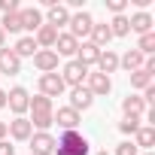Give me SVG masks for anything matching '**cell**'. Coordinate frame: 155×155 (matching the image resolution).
I'll return each mask as SVG.
<instances>
[{"label":"cell","mask_w":155,"mask_h":155,"mask_svg":"<svg viewBox=\"0 0 155 155\" xmlns=\"http://www.w3.org/2000/svg\"><path fill=\"white\" fill-rule=\"evenodd\" d=\"M110 34H113V37H128V34H131L128 15H113V21H110Z\"/></svg>","instance_id":"obj_25"},{"label":"cell","mask_w":155,"mask_h":155,"mask_svg":"<svg viewBox=\"0 0 155 155\" xmlns=\"http://www.w3.org/2000/svg\"><path fill=\"white\" fill-rule=\"evenodd\" d=\"M113 155H140V149H137L131 140H125V143H119V146H116V152H113Z\"/></svg>","instance_id":"obj_32"},{"label":"cell","mask_w":155,"mask_h":155,"mask_svg":"<svg viewBox=\"0 0 155 155\" xmlns=\"http://www.w3.org/2000/svg\"><path fill=\"white\" fill-rule=\"evenodd\" d=\"M52 152H55V137L49 131L31 134V155H52Z\"/></svg>","instance_id":"obj_8"},{"label":"cell","mask_w":155,"mask_h":155,"mask_svg":"<svg viewBox=\"0 0 155 155\" xmlns=\"http://www.w3.org/2000/svg\"><path fill=\"white\" fill-rule=\"evenodd\" d=\"M67 34L79 43V40H85L88 34H91V28H94V18H91V12H85V9H79V12H73L70 15V21H67Z\"/></svg>","instance_id":"obj_2"},{"label":"cell","mask_w":155,"mask_h":155,"mask_svg":"<svg viewBox=\"0 0 155 155\" xmlns=\"http://www.w3.org/2000/svg\"><path fill=\"white\" fill-rule=\"evenodd\" d=\"M0 31H3V34H18V31H21V18H18V12L3 15V21H0Z\"/></svg>","instance_id":"obj_27"},{"label":"cell","mask_w":155,"mask_h":155,"mask_svg":"<svg viewBox=\"0 0 155 155\" xmlns=\"http://www.w3.org/2000/svg\"><path fill=\"white\" fill-rule=\"evenodd\" d=\"M152 101H155V85L143 88V104H152Z\"/></svg>","instance_id":"obj_36"},{"label":"cell","mask_w":155,"mask_h":155,"mask_svg":"<svg viewBox=\"0 0 155 155\" xmlns=\"http://www.w3.org/2000/svg\"><path fill=\"white\" fill-rule=\"evenodd\" d=\"M6 107H9L15 116H25V113H28V107H31V94H28V88L15 85L12 91H6Z\"/></svg>","instance_id":"obj_4"},{"label":"cell","mask_w":155,"mask_h":155,"mask_svg":"<svg viewBox=\"0 0 155 155\" xmlns=\"http://www.w3.org/2000/svg\"><path fill=\"white\" fill-rule=\"evenodd\" d=\"M18 18H21V31H37V28L43 25V12H40L37 6H25V9H18Z\"/></svg>","instance_id":"obj_16"},{"label":"cell","mask_w":155,"mask_h":155,"mask_svg":"<svg viewBox=\"0 0 155 155\" xmlns=\"http://www.w3.org/2000/svg\"><path fill=\"white\" fill-rule=\"evenodd\" d=\"M85 88L91 91V97H107L113 91V82H110V76H104V73H88L85 76Z\"/></svg>","instance_id":"obj_5"},{"label":"cell","mask_w":155,"mask_h":155,"mask_svg":"<svg viewBox=\"0 0 155 155\" xmlns=\"http://www.w3.org/2000/svg\"><path fill=\"white\" fill-rule=\"evenodd\" d=\"M143 61H146V58H143L137 49H128V52L119 58V67H125L128 73H134V70H143Z\"/></svg>","instance_id":"obj_20"},{"label":"cell","mask_w":155,"mask_h":155,"mask_svg":"<svg viewBox=\"0 0 155 155\" xmlns=\"http://www.w3.org/2000/svg\"><path fill=\"white\" fill-rule=\"evenodd\" d=\"M107 9H110L113 15H125V9H128V0H107Z\"/></svg>","instance_id":"obj_33"},{"label":"cell","mask_w":155,"mask_h":155,"mask_svg":"<svg viewBox=\"0 0 155 155\" xmlns=\"http://www.w3.org/2000/svg\"><path fill=\"white\" fill-rule=\"evenodd\" d=\"M97 155H113V152H107V149H104V152H97Z\"/></svg>","instance_id":"obj_40"},{"label":"cell","mask_w":155,"mask_h":155,"mask_svg":"<svg viewBox=\"0 0 155 155\" xmlns=\"http://www.w3.org/2000/svg\"><path fill=\"white\" fill-rule=\"evenodd\" d=\"M34 67H37L40 73H58V55H55L52 49H37Z\"/></svg>","instance_id":"obj_9"},{"label":"cell","mask_w":155,"mask_h":155,"mask_svg":"<svg viewBox=\"0 0 155 155\" xmlns=\"http://www.w3.org/2000/svg\"><path fill=\"white\" fill-rule=\"evenodd\" d=\"M28 110L31 113H52V101L43 97V94H37V97H31V107Z\"/></svg>","instance_id":"obj_30"},{"label":"cell","mask_w":155,"mask_h":155,"mask_svg":"<svg viewBox=\"0 0 155 155\" xmlns=\"http://www.w3.org/2000/svg\"><path fill=\"white\" fill-rule=\"evenodd\" d=\"M91 104H94V97H91V91H88L85 85H79V88H70V110L82 113V110H88Z\"/></svg>","instance_id":"obj_13"},{"label":"cell","mask_w":155,"mask_h":155,"mask_svg":"<svg viewBox=\"0 0 155 155\" xmlns=\"http://www.w3.org/2000/svg\"><path fill=\"white\" fill-rule=\"evenodd\" d=\"M6 134L12 137V140H31V134H34V128H31V122L25 119V116H15L9 125H6Z\"/></svg>","instance_id":"obj_11"},{"label":"cell","mask_w":155,"mask_h":155,"mask_svg":"<svg viewBox=\"0 0 155 155\" xmlns=\"http://www.w3.org/2000/svg\"><path fill=\"white\" fill-rule=\"evenodd\" d=\"M0 155H15V146L9 140H0Z\"/></svg>","instance_id":"obj_35"},{"label":"cell","mask_w":155,"mask_h":155,"mask_svg":"<svg viewBox=\"0 0 155 155\" xmlns=\"http://www.w3.org/2000/svg\"><path fill=\"white\" fill-rule=\"evenodd\" d=\"M116 70H119V55H116L113 49H101V58H97V73L110 76V73H116Z\"/></svg>","instance_id":"obj_18"},{"label":"cell","mask_w":155,"mask_h":155,"mask_svg":"<svg viewBox=\"0 0 155 155\" xmlns=\"http://www.w3.org/2000/svg\"><path fill=\"white\" fill-rule=\"evenodd\" d=\"M128 25H131V31H137V34L143 37V34H152V25H155V21H152V15H149L146 9H140V12H134V15L128 18Z\"/></svg>","instance_id":"obj_17"},{"label":"cell","mask_w":155,"mask_h":155,"mask_svg":"<svg viewBox=\"0 0 155 155\" xmlns=\"http://www.w3.org/2000/svg\"><path fill=\"white\" fill-rule=\"evenodd\" d=\"M119 131H122V134H137V131H140V119H137V116H128L125 122H119Z\"/></svg>","instance_id":"obj_31"},{"label":"cell","mask_w":155,"mask_h":155,"mask_svg":"<svg viewBox=\"0 0 155 155\" xmlns=\"http://www.w3.org/2000/svg\"><path fill=\"white\" fill-rule=\"evenodd\" d=\"M122 113H125V119H128V116H137V119H140V116L146 113V104H143V97H134V94H128V97L122 101Z\"/></svg>","instance_id":"obj_21"},{"label":"cell","mask_w":155,"mask_h":155,"mask_svg":"<svg viewBox=\"0 0 155 155\" xmlns=\"http://www.w3.org/2000/svg\"><path fill=\"white\" fill-rule=\"evenodd\" d=\"M58 76H61V82H64V85H70V88H79V85L85 82V76H88V67H82L79 61L73 58V61H67V64H64V70H61Z\"/></svg>","instance_id":"obj_3"},{"label":"cell","mask_w":155,"mask_h":155,"mask_svg":"<svg viewBox=\"0 0 155 155\" xmlns=\"http://www.w3.org/2000/svg\"><path fill=\"white\" fill-rule=\"evenodd\" d=\"M34 40H37V46H40V49H55L58 31H55L52 25H46V21H43V25L37 28V37H34Z\"/></svg>","instance_id":"obj_19"},{"label":"cell","mask_w":155,"mask_h":155,"mask_svg":"<svg viewBox=\"0 0 155 155\" xmlns=\"http://www.w3.org/2000/svg\"><path fill=\"white\" fill-rule=\"evenodd\" d=\"M97 58H101V49L94 46V43H79V49H76V61H79L82 67H91V64H97Z\"/></svg>","instance_id":"obj_14"},{"label":"cell","mask_w":155,"mask_h":155,"mask_svg":"<svg viewBox=\"0 0 155 155\" xmlns=\"http://www.w3.org/2000/svg\"><path fill=\"white\" fill-rule=\"evenodd\" d=\"M64 88H67V85L61 82V76H58V73H43V76H40V94H43V97L52 101V97L64 94Z\"/></svg>","instance_id":"obj_6"},{"label":"cell","mask_w":155,"mask_h":155,"mask_svg":"<svg viewBox=\"0 0 155 155\" xmlns=\"http://www.w3.org/2000/svg\"><path fill=\"white\" fill-rule=\"evenodd\" d=\"M21 6H18V0H0V12L3 15H9V12H18Z\"/></svg>","instance_id":"obj_34"},{"label":"cell","mask_w":155,"mask_h":155,"mask_svg":"<svg viewBox=\"0 0 155 155\" xmlns=\"http://www.w3.org/2000/svg\"><path fill=\"white\" fill-rule=\"evenodd\" d=\"M3 73H9V76L21 73V58L12 49H0V76H3Z\"/></svg>","instance_id":"obj_12"},{"label":"cell","mask_w":155,"mask_h":155,"mask_svg":"<svg viewBox=\"0 0 155 155\" xmlns=\"http://www.w3.org/2000/svg\"><path fill=\"white\" fill-rule=\"evenodd\" d=\"M0 49H6V34L0 31Z\"/></svg>","instance_id":"obj_39"},{"label":"cell","mask_w":155,"mask_h":155,"mask_svg":"<svg viewBox=\"0 0 155 155\" xmlns=\"http://www.w3.org/2000/svg\"><path fill=\"white\" fill-rule=\"evenodd\" d=\"M31 122V128H37V131H49L55 122H52V113H34V119H28Z\"/></svg>","instance_id":"obj_28"},{"label":"cell","mask_w":155,"mask_h":155,"mask_svg":"<svg viewBox=\"0 0 155 155\" xmlns=\"http://www.w3.org/2000/svg\"><path fill=\"white\" fill-rule=\"evenodd\" d=\"M137 52H140L143 58L155 52V31H152V34H143V37H140V43H137Z\"/></svg>","instance_id":"obj_29"},{"label":"cell","mask_w":155,"mask_h":155,"mask_svg":"<svg viewBox=\"0 0 155 155\" xmlns=\"http://www.w3.org/2000/svg\"><path fill=\"white\" fill-rule=\"evenodd\" d=\"M131 76V88H149L152 85V73H146V70H134V73H128Z\"/></svg>","instance_id":"obj_26"},{"label":"cell","mask_w":155,"mask_h":155,"mask_svg":"<svg viewBox=\"0 0 155 155\" xmlns=\"http://www.w3.org/2000/svg\"><path fill=\"white\" fill-rule=\"evenodd\" d=\"M3 107H6V91L0 88V110H3Z\"/></svg>","instance_id":"obj_37"},{"label":"cell","mask_w":155,"mask_h":155,"mask_svg":"<svg viewBox=\"0 0 155 155\" xmlns=\"http://www.w3.org/2000/svg\"><path fill=\"white\" fill-rule=\"evenodd\" d=\"M46 9H49V12H46V18H43V21H46V25H52L55 31H58L61 25H67V21H70V9H67L64 3H52V6H46Z\"/></svg>","instance_id":"obj_10"},{"label":"cell","mask_w":155,"mask_h":155,"mask_svg":"<svg viewBox=\"0 0 155 155\" xmlns=\"http://www.w3.org/2000/svg\"><path fill=\"white\" fill-rule=\"evenodd\" d=\"M152 143H155V128H152V125H140L134 146H137V149H152Z\"/></svg>","instance_id":"obj_24"},{"label":"cell","mask_w":155,"mask_h":155,"mask_svg":"<svg viewBox=\"0 0 155 155\" xmlns=\"http://www.w3.org/2000/svg\"><path fill=\"white\" fill-rule=\"evenodd\" d=\"M146 155H149V152H146Z\"/></svg>","instance_id":"obj_41"},{"label":"cell","mask_w":155,"mask_h":155,"mask_svg":"<svg viewBox=\"0 0 155 155\" xmlns=\"http://www.w3.org/2000/svg\"><path fill=\"white\" fill-rule=\"evenodd\" d=\"M76 49H79V43H76L70 34H58V40H55V49H52V52H55L58 58H61V55H64V58H76Z\"/></svg>","instance_id":"obj_15"},{"label":"cell","mask_w":155,"mask_h":155,"mask_svg":"<svg viewBox=\"0 0 155 155\" xmlns=\"http://www.w3.org/2000/svg\"><path fill=\"white\" fill-rule=\"evenodd\" d=\"M88 37H91V40H88V43H94V46H97V49H104V46H107V43H110V40H113V34H110V25H94V28H91V34H88Z\"/></svg>","instance_id":"obj_22"},{"label":"cell","mask_w":155,"mask_h":155,"mask_svg":"<svg viewBox=\"0 0 155 155\" xmlns=\"http://www.w3.org/2000/svg\"><path fill=\"white\" fill-rule=\"evenodd\" d=\"M52 122L61 128V131H79V113L76 110H70V107H61L58 113H52Z\"/></svg>","instance_id":"obj_7"},{"label":"cell","mask_w":155,"mask_h":155,"mask_svg":"<svg viewBox=\"0 0 155 155\" xmlns=\"http://www.w3.org/2000/svg\"><path fill=\"white\" fill-rule=\"evenodd\" d=\"M55 155H88V140L79 131H61L55 140Z\"/></svg>","instance_id":"obj_1"},{"label":"cell","mask_w":155,"mask_h":155,"mask_svg":"<svg viewBox=\"0 0 155 155\" xmlns=\"http://www.w3.org/2000/svg\"><path fill=\"white\" fill-rule=\"evenodd\" d=\"M0 140H6V122H0Z\"/></svg>","instance_id":"obj_38"},{"label":"cell","mask_w":155,"mask_h":155,"mask_svg":"<svg viewBox=\"0 0 155 155\" xmlns=\"http://www.w3.org/2000/svg\"><path fill=\"white\" fill-rule=\"evenodd\" d=\"M37 49H40V46H37V40H34V37H21V40L15 43V49H12V52H15L18 58H34V55H37Z\"/></svg>","instance_id":"obj_23"}]
</instances>
